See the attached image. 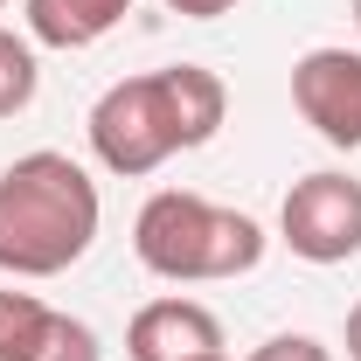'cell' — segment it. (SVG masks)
<instances>
[{
	"label": "cell",
	"mask_w": 361,
	"mask_h": 361,
	"mask_svg": "<svg viewBox=\"0 0 361 361\" xmlns=\"http://www.w3.org/2000/svg\"><path fill=\"white\" fill-rule=\"evenodd\" d=\"M229 118V90L216 70L202 63H167V70H146V77H126L111 84L97 104H90V153L104 174H153L160 160L174 153H195L223 133Z\"/></svg>",
	"instance_id": "6da1fadb"
},
{
	"label": "cell",
	"mask_w": 361,
	"mask_h": 361,
	"mask_svg": "<svg viewBox=\"0 0 361 361\" xmlns=\"http://www.w3.org/2000/svg\"><path fill=\"white\" fill-rule=\"evenodd\" d=\"M97 180L70 153H21L0 167V271L7 278H63L97 243Z\"/></svg>",
	"instance_id": "7a4b0ae2"
},
{
	"label": "cell",
	"mask_w": 361,
	"mask_h": 361,
	"mask_svg": "<svg viewBox=\"0 0 361 361\" xmlns=\"http://www.w3.org/2000/svg\"><path fill=\"white\" fill-rule=\"evenodd\" d=\"M139 264L167 285H216L264 264V229L243 209H223L195 188H160L133 223Z\"/></svg>",
	"instance_id": "3957f363"
},
{
	"label": "cell",
	"mask_w": 361,
	"mask_h": 361,
	"mask_svg": "<svg viewBox=\"0 0 361 361\" xmlns=\"http://www.w3.org/2000/svg\"><path fill=\"white\" fill-rule=\"evenodd\" d=\"M278 236L306 264H348V257H361V180L334 174V167L292 180V195L278 209Z\"/></svg>",
	"instance_id": "277c9868"
},
{
	"label": "cell",
	"mask_w": 361,
	"mask_h": 361,
	"mask_svg": "<svg viewBox=\"0 0 361 361\" xmlns=\"http://www.w3.org/2000/svg\"><path fill=\"white\" fill-rule=\"evenodd\" d=\"M292 104L326 146L361 153V49H306L292 63Z\"/></svg>",
	"instance_id": "5b68a950"
},
{
	"label": "cell",
	"mask_w": 361,
	"mask_h": 361,
	"mask_svg": "<svg viewBox=\"0 0 361 361\" xmlns=\"http://www.w3.org/2000/svg\"><path fill=\"white\" fill-rule=\"evenodd\" d=\"M126 355L133 361H202L223 355V319L202 299H153L126 326Z\"/></svg>",
	"instance_id": "8992f818"
},
{
	"label": "cell",
	"mask_w": 361,
	"mask_h": 361,
	"mask_svg": "<svg viewBox=\"0 0 361 361\" xmlns=\"http://www.w3.org/2000/svg\"><path fill=\"white\" fill-rule=\"evenodd\" d=\"M21 14H28V42H42V49H90V42H104V35L133 14V0H28Z\"/></svg>",
	"instance_id": "52a82bcc"
},
{
	"label": "cell",
	"mask_w": 361,
	"mask_h": 361,
	"mask_svg": "<svg viewBox=\"0 0 361 361\" xmlns=\"http://www.w3.org/2000/svg\"><path fill=\"white\" fill-rule=\"evenodd\" d=\"M49 319L56 313H49L35 292H0V361H28L42 348Z\"/></svg>",
	"instance_id": "ba28073f"
},
{
	"label": "cell",
	"mask_w": 361,
	"mask_h": 361,
	"mask_svg": "<svg viewBox=\"0 0 361 361\" xmlns=\"http://www.w3.org/2000/svg\"><path fill=\"white\" fill-rule=\"evenodd\" d=\"M35 84H42V70H35V42L14 35V28H0V118L28 111V104H35Z\"/></svg>",
	"instance_id": "9c48e42d"
},
{
	"label": "cell",
	"mask_w": 361,
	"mask_h": 361,
	"mask_svg": "<svg viewBox=\"0 0 361 361\" xmlns=\"http://www.w3.org/2000/svg\"><path fill=\"white\" fill-rule=\"evenodd\" d=\"M28 361H104V348H97V334H90L84 319L56 313V319H49V334H42V348H35Z\"/></svg>",
	"instance_id": "30bf717a"
},
{
	"label": "cell",
	"mask_w": 361,
	"mask_h": 361,
	"mask_svg": "<svg viewBox=\"0 0 361 361\" xmlns=\"http://www.w3.org/2000/svg\"><path fill=\"white\" fill-rule=\"evenodd\" d=\"M250 361H334V355L319 348L313 334H271V341H264Z\"/></svg>",
	"instance_id": "8fae6325"
},
{
	"label": "cell",
	"mask_w": 361,
	"mask_h": 361,
	"mask_svg": "<svg viewBox=\"0 0 361 361\" xmlns=\"http://www.w3.org/2000/svg\"><path fill=\"white\" fill-rule=\"evenodd\" d=\"M174 14H188V21H216V14H229L236 0H167Z\"/></svg>",
	"instance_id": "7c38bea8"
},
{
	"label": "cell",
	"mask_w": 361,
	"mask_h": 361,
	"mask_svg": "<svg viewBox=\"0 0 361 361\" xmlns=\"http://www.w3.org/2000/svg\"><path fill=\"white\" fill-rule=\"evenodd\" d=\"M348 361H361V306L348 313Z\"/></svg>",
	"instance_id": "4fadbf2b"
},
{
	"label": "cell",
	"mask_w": 361,
	"mask_h": 361,
	"mask_svg": "<svg viewBox=\"0 0 361 361\" xmlns=\"http://www.w3.org/2000/svg\"><path fill=\"white\" fill-rule=\"evenodd\" d=\"M355 28H361V0H355Z\"/></svg>",
	"instance_id": "5bb4252c"
},
{
	"label": "cell",
	"mask_w": 361,
	"mask_h": 361,
	"mask_svg": "<svg viewBox=\"0 0 361 361\" xmlns=\"http://www.w3.org/2000/svg\"><path fill=\"white\" fill-rule=\"evenodd\" d=\"M202 361H229V355H202Z\"/></svg>",
	"instance_id": "9a60e30c"
},
{
	"label": "cell",
	"mask_w": 361,
	"mask_h": 361,
	"mask_svg": "<svg viewBox=\"0 0 361 361\" xmlns=\"http://www.w3.org/2000/svg\"><path fill=\"white\" fill-rule=\"evenodd\" d=\"M0 7H7V0H0Z\"/></svg>",
	"instance_id": "2e32d148"
}]
</instances>
